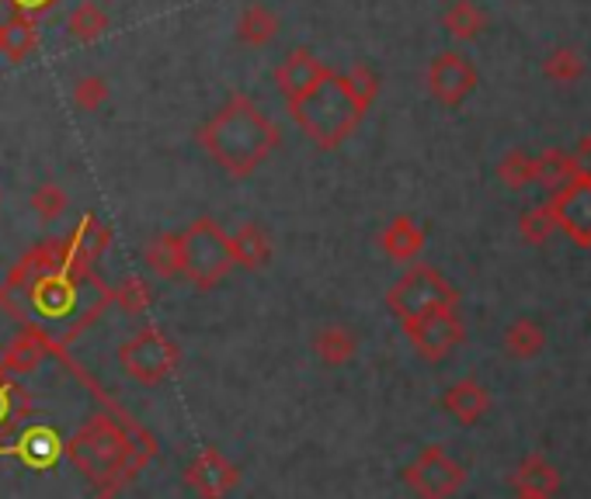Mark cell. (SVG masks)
<instances>
[{
	"label": "cell",
	"mask_w": 591,
	"mask_h": 499,
	"mask_svg": "<svg viewBox=\"0 0 591 499\" xmlns=\"http://www.w3.org/2000/svg\"><path fill=\"white\" fill-rule=\"evenodd\" d=\"M512 486L515 489H540V492H556L560 489V472H556V465L543 455H529L522 458V465L515 468V476H512Z\"/></svg>",
	"instance_id": "20"
},
{
	"label": "cell",
	"mask_w": 591,
	"mask_h": 499,
	"mask_svg": "<svg viewBox=\"0 0 591 499\" xmlns=\"http://www.w3.org/2000/svg\"><path fill=\"white\" fill-rule=\"evenodd\" d=\"M70 240H73V247L88 257L91 263H98V257L108 250V243H111V229L98 219V216H88V219H80L77 222V229L70 232Z\"/></svg>",
	"instance_id": "25"
},
{
	"label": "cell",
	"mask_w": 591,
	"mask_h": 499,
	"mask_svg": "<svg viewBox=\"0 0 591 499\" xmlns=\"http://www.w3.org/2000/svg\"><path fill=\"white\" fill-rule=\"evenodd\" d=\"M543 347H546V333L540 322H532V319L512 322L509 333H504V350H509V358H515V361L536 358Z\"/></svg>",
	"instance_id": "22"
},
{
	"label": "cell",
	"mask_w": 591,
	"mask_h": 499,
	"mask_svg": "<svg viewBox=\"0 0 591 499\" xmlns=\"http://www.w3.org/2000/svg\"><path fill=\"white\" fill-rule=\"evenodd\" d=\"M404 482L417 499H449L463 489L466 468L442 445H429L404 468Z\"/></svg>",
	"instance_id": "8"
},
{
	"label": "cell",
	"mask_w": 591,
	"mask_h": 499,
	"mask_svg": "<svg viewBox=\"0 0 591 499\" xmlns=\"http://www.w3.org/2000/svg\"><path fill=\"white\" fill-rule=\"evenodd\" d=\"M386 306L407 327V322H414L421 316H432L439 309H453L456 306V291L445 285V278L439 271L411 268L397 285L390 288Z\"/></svg>",
	"instance_id": "7"
},
{
	"label": "cell",
	"mask_w": 591,
	"mask_h": 499,
	"mask_svg": "<svg viewBox=\"0 0 591 499\" xmlns=\"http://www.w3.org/2000/svg\"><path fill=\"white\" fill-rule=\"evenodd\" d=\"M144 257L157 278H181V243L175 232H160L157 240H150Z\"/></svg>",
	"instance_id": "24"
},
{
	"label": "cell",
	"mask_w": 591,
	"mask_h": 499,
	"mask_svg": "<svg viewBox=\"0 0 591 499\" xmlns=\"http://www.w3.org/2000/svg\"><path fill=\"white\" fill-rule=\"evenodd\" d=\"M230 257H234V268H247V271L265 268L272 260V240H268L265 226L244 222L230 237Z\"/></svg>",
	"instance_id": "14"
},
{
	"label": "cell",
	"mask_w": 591,
	"mask_h": 499,
	"mask_svg": "<svg viewBox=\"0 0 591 499\" xmlns=\"http://www.w3.org/2000/svg\"><path fill=\"white\" fill-rule=\"evenodd\" d=\"M4 4L14 11V14H24V18H39L46 11H52L60 0H4Z\"/></svg>",
	"instance_id": "30"
},
{
	"label": "cell",
	"mask_w": 591,
	"mask_h": 499,
	"mask_svg": "<svg viewBox=\"0 0 591 499\" xmlns=\"http://www.w3.org/2000/svg\"><path fill=\"white\" fill-rule=\"evenodd\" d=\"M60 350L67 347H56L52 340L32 333V330H21L11 347L4 350V358H0V371H8L11 378H28V375H36L46 361H52Z\"/></svg>",
	"instance_id": "12"
},
{
	"label": "cell",
	"mask_w": 591,
	"mask_h": 499,
	"mask_svg": "<svg viewBox=\"0 0 591 499\" xmlns=\"http://www.w3.org/2000/svg\"><path fill=\"white\" fill-rule=\"evenodd\" d=\"M108 14H105V8L101 4H95V0H83V4H77L73 11H70V18H67V32H70V39H77V42H95V39H101L105 32H108Z\"/></svg>",
	"instance_id": "23"
},
{
	"label": "cell",
	"mask_w": 591,
	"mask_h": 499,
	"mask_svg": "<svg viewBox=\"0 0 591 499\" xmlns=\"http://www.w3.org/2000/svg\"><path fill=\"white\" fill-rule=\"evenodd\" d=\"M407 337H411V343H414V350L425 361H442V358H449L453 350L463 343V337H466V330H463V319L456 316V309H439V312H432V316H421V319H414V322H407Z\"/></svg>",
	"instance_id": "9"
},
{
	"label": "cell",
	"mask_w": 591,
	"mask_h": 499,
	"mask_svg": "<svg viewBox=\"0 0 591 499\" xmlns=\"http://www.w3.org/2000/svg\"><path fill=\"white\" fill-rule=\"evenodd\" d=\"M111 306V288L70 237L28 250L0 285V312L56 347H70Z\"/></svg>",
	"instance_id": "1"
},
{
	"label": "cell",
	"mask_w": 591,
	"mask_h": 499,
	"mask_svg": "<svg viewBox=\"0 0 591 499\" xmlns=\"http://www.w3.org/2000/svg\"><path fill=\"white\" fill-rule=\"evenodd\" d=\"M36 49H39V24H36V18L11 14L4 24H0V52H4L11 63H24Z\"/></svg>",
	"instance_id": "15"
},
{
	"label": "cell",
	"mask_w": 591,
	"mask_h": 499,
	"mask_svg": "<svg viewBox=\"0 0 591 499\" xmlns=\"http://www.w3.org/2000/svg\"><path fill=\"white\" fill-rule=\"evenodd\" d=\"M283 142L278 126L244 94H234L199 132V146L230 178H250Z\"/></svg>",
	"instance_id": "3"
},
{
	"label": "cell",
	"mask_w": 591,
	"mask_h": 499,
	"mask_svg": "<svg viewBox=\"0 0 591 499\" xmlns=\"http://www.w3.org/2000/svg\"><path fill=\"white\" fill-rule=\"evenodd\" d=\"M442 409H445V413L453 417L456 423L473 427V423H481L484 413L491 409V392H487L476 378H460V381H453V386L445 389Z\"/></svg>",
	"instance_id": "13"
},
{
	"label": "cell",
	"mask_w": 591,
	"mask_h": 499,
	"mask_svg": "<svg viewBox=\"0 0 591 499\" xmlns=\"http://www.w3.org/2000/svg\"><path fill=\"white\" fill-rule=\"evenodd\" d=\"M178 343L157 327H144L119 347V368L139 386H160L178 371Z\"/></svg>",
	"instance_id": "6"
},
{
	"label": "cell",
	"mask_w": 591,
	"mask_h": 499,
	"mask_svg": "<svg viewBox=\"0 0 591 499\" xmlns=\"http://www.w3.org/2000/svg\"><path fill=\"white\" fill-rule=\"evenodd\" d=\"M515 499H553V496L540 489H515Z\"/></svg>",
	"instance_id": "31"
},
{
	"label": "cell",
	"mask_w": 591,
	"mask_h": 499,
	"mask_svg": "<svg viewBox=\"0 0 591 499\" xmlns=\"http://www.w3.org/2000/svg\"><path fill=\"white\" fill-rule=\"evenodd\" d=\"M154 455L157 440L111 399L83 417L67 440L70 468L95 489L98 499H111L119 489H126Z\"/></svg>",
	"instance_id": "2"
},
{
	"label": "cell",
	"mask_w": 591,
	"mask_h": 499,
	"mask_svg": "<svg viewBox=\"0 0 591 499\" xmlns=\"http://www.w3.org/2000/svg\"><path fill=\"white\" fill-rule=\"evenodd\" d=\"M240 482V472H237V465L227 461L219 451L206 448L199 451L188 468H185V486L199 496V499H223L227 492H234Z\"/></svg>",
	"instance_id": "10"
},
{
	"label": "cell",
	"mask_w": 591,
	"mask_h": 499,
	"mask_svg": "<svg viewBox=\"0 0 591 499\" xmlns=\"http://www.w3.org/2000/svg\"><path fill=\"white\" fill-rule=\"evenodd\" d=\"M345 80H348V87H352L355 101H358L365 111H370V104H373V98H376V91H380L376 73H373V70H365V67H352V70L345 73Z\"/></svg>",
	"instance_id": "29"
},
{
	"label": "cell",
	"mask_w": 591,
	"mask_h": 499,
	"mask_svg": "<svg viewBox=\"0 0 591 499\" xmlns=\"http://www.w3.org/2000/svg\"><path fill=\"white\" fill-rule=\"evenodd\" d=\"M324 73H327V67L321 63V56L299 46L286 56V63L275 70V87H278V94L286 98V104H293L303 94L314 91V87L324 80Z\"/></svg>",
	"instance_id": "11"
},
{
	"label": "cell",
	"mask_w": 591,
	"mask_h": 499,
	"mask_svg": "<svg viewBox=\"0 0 591 499\" xmlns=\"http://www.w3.org/2000/svg\"><path fill=\"white\" fill-rule=\"evenodd\" d=\"M181 243V278H188L199 291L216 288L230 275L234 257H230V237L219 229L216 219L203 216L195 219L185 232H178Z\"/></svg>",
	"instance_id": "5"
},
{
	"label": "cell",
	"mask_w": 591,
	"mask_h": 499,
	"mask_svg": "<svg viewBox=\"0 0 591 499\" xmlns=\"http://www.w3.org/2000/svg\"><path fill=\"white\" fill-rule=\"evenodd\" d=\"M278 28H283L278 24V14L268 4H262V0H250L237 18V39L244 46H265L275 39Z\"/></svg>",
	"instance_id": "16"
},
{
	"label": "cell",
	"mask_w": 591,
	"mask_h": 499,
	"mask_svg": "<svg viewBox=\"0 0 591 499\" xmlns=\"http://www.w3.org/2000/svg\"><path fill=\"white\" fill-rule=\"evenodd\" d=\"M421 247H425V232H421L414 226V219H407V216L393 219L383 232V250L393 260H411V257H417Z\"/></svg>",
	"instance_id": "21"
},
{
	"label": "cell",
	"mask_w": 591,
	"mask_h": 499,
	"mask_svg": "<svg viewBox=\"0 0 591 499\" xmlns=\"http://www.w3.org/2000/svg\"><path fill=\"white\" fill-rule=\"evenodd\" d=\"M28 409H32V392L8 371H0V440L28 417Z\"/></svg>",
	"instance_id": "17"
},
{
	"label": "cell",
	"mask_w": 591,
	"mask_h": 499,
	"mask_svg": "<svg viewBox=\"0 0 591 499\" xmlns=\"http://www.w3.org/2000/svg\"><path fill=\"white\" fill-rule=\"evenodd\" d=\"M470 87V70L463 60L456 56H442L432 67V91L445 101V104H456Z\"/></svg>",
	"instance_id": "19"
},
{
	"label": "cell",
	"mask_w": 591,
	"mask_h": 499,
	"mask_svg": "<svg viewBox=\"0 0 591 499\" xmlns=\"http://www.w3.org/2000/svg\"><path fill=\"white\" fill-rule=\"evenodd\" d=\"M108 101V83L105 77H80L73 87V104L80 111H98Z\"/></svg>",
	"instance_id": "28"
},
{
	"label": "cell",
	"mask_w": 591,
	"mask_h": 499,
	"mask_svg": "<svg viewBox=\"0 0 591 499\" xmlns=\"http://www.w3.org/2000/svg\"><path fill=\"white\" fill-rule=\"evenodd\" d=\"M358 350V340L348 327H324L317 330L314 337V355L327 365V368H342V365H352Z\"/></svg>",
	"instance_id": "18"
},
{
	"label": "cell",
	"mask_w": 591,
	"mask_h": 499,
	"mask_svg": "<svg viewBox=\"0 0 591 499\" xmlns=\"http://www.w3.org/2000/svg\"><path fill=\"white\" fill-rule=\"evenodd\" d=\"M28 204H32V212H36L42 222H52V219H60V216L67 212V191H63L60 184L46 181V184H39V188L32 191Z\"/></svg>",
	"instance_id": "27"
},
{
	"label": "cell",
	"mask_w": 591,
	"mask_h": 499,
	"mask_svg": "<svg viewBox=\"0 0 591 499\" xmlns=\"http://www.w3.org/2000/svg\"><path fill=\"white\" fill-rule=\"evenodd\" d=\"M111 306H119L126 316H139L150 306V285L144 278H126L119 288H111Z\"/></svg>",
	"instance_id": "26"
},
{
	"label": "cell",
	"mask_w": 591,
	"mask_h": 499,
	"mask_svg": "<svg viewBox=\"0 0 591 499\" xmlns=\"http://www.w3.org/2000/svg\"><path fill=\"white\" fill-rule=\"evenodd\" d=\"M289 114H293V122L314 139V146H321V150H334V146H342L355 132L365 108L355 101L345 73H334L327 67L324 80L314 87V91L289 104Z\"/></svg>",
	"instance_id": "4"
}]
</instances>
